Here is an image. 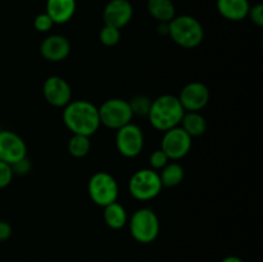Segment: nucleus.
<instances>
[{"label":"nucleus","mask_w":263,"mask_h":262,"mask_svg":"<svg viewBox=\"0 0 263 262\" xmlns=\"http://www.w3.org/2000/svg\"><path fill=\"white\" fill-rule=\"evenodd\" d=\"M62 120L72 134L91 136L99 130V110L89 100H71L63 108Z\"/></svg>","instance_id":"nucleus-1"},{"label":"nucleus","mask_w":263,"mask_h":262,"mask_svg":"<svg viewBox=\"0 0 263 262\" xmlns=\"http://www.w3.org/2000/svg\"><path fill=\"white\" fill-rule=\"evenodd\" d=\"M185 110L179 98L171 94H163L152 100L148 118L151 125L158 131H167L180 126Z\"/></svg>","instance_id":"nucleus-2"},{"label":"nucleus","mask_w":263,"mask_h":262,"mask_svg":"<svg viewBox=\"0 0 263 262\" xmlns=\"http://www.w3.org/2000/svg\"><path fill=\"white\" fill-rule=\"evenodd\" d=\"M168 36L174 43L185 49H194L204 39V28L192 15H176L168 22Z\"/></svg>","instance_id":"nucleus-3"},{"label":"nucleus","mask_w":263,"mask_h":262,"mask_svg":"<svg viewBox=\"0 0 263 262\" xmlns=\"http://www.w3.org/2000/svg\"><path fill=\"white\" fill-rule=\"evenodd\" d=\"M131 236L138 243L149 244L153 243L159 235L161 231V223L157 213L151 208H139L131 215L130 221Z\"/></svg>","instance_id":"nucleus-4"},{"label":"nucleus","mask_w":263,"mask_h":262,"mask_svg":"<svg viewBox=\"0 0 263 262\" xmlns=\"http://www.w3.org/2000/svg\"><path fill=\"white\" fill-rule=\"evenodd\" d=\"M163 185L158 171L152 169H141L134 172L128 180V190L135 199L146 202L161 194Z\"/></svg>","instance_id":"nucleus-5"},{"label":"nucleus","mask_w":263,"mask_h":262,"mask_svg":"<svg viewBox=\"0 0 263 262\" xmlns=\"http://www.w3.org/2000/svg\"><path fill=\"white\" fill-rule=\"evenodd\" d=\"M87 193L92 202L99 207H105L113 202H117L120 188L115 177L105 171L95 172L87 184Z\"/></svg>","instance_id":"nucleus-6"},{"label":"nucleus","mask_w":263,"mask_h":262,"mask_svg":"<svg viewBox=\"0 0 263 262\" xmlns=\"http://www.w3.org/2000/svg\"><path fill=\"white\" fill-rule=\"evenodd\" d=\"M100 125L105 127L118 130L122 126L127 125L133 121V110H131L128 100L121 98H110L102 103L99 108Z\"/></svg>","instance_id":"nucleus-7"},{"label":"nucleus","mask_w":263,"mask_h":262,"mask_svg":"<svg viewBox=\"0 0 263 262\" xmlns=\"http://www.w3.org/2000/svg\"><path fill=\"white\" fill-rule=\"evenodd\" d=\"M144 143V133L141 127L136 123H127L118 128L116 133V148L121 156L126 158H135L143 152Z\"/></svg>","instance_id":"nucleus-8"},{"label":"nucleus","mask_w":263,"mask_h":262,"mask_svg":"<svg viewBox=\"0 0 263 262\" xmlns=\"http://www.w3.org/2000/svg\"><path fill=\"white\" fill-rule=\"evenodd\" d=\"M193 138L187 135L181 126L164 131L161 141V149L167 154L170 161L184 158L192 149Z\"/></svg>","instance_id":"nucleus-9"},{"label":"nucleus","mask_w":263,"mask_h":262,"mask_svg":"<svg viewBox=\"0 0 263 262\" xmlns=\"http://www.w3.org/2000/svg\"><path fill=\"white\" fill-rule=\"evenodd\" d=\"M177 98L185 112H199L210 102L211 92L205 84L193 81L182 87Z\"/></svg>","instance_id":"nucleus-10"},{"label":"nucleus","mask_w":263,"mask_h":262,"mask_svg":"<svg viewBox=\"0 0 263 262\" xmlns=\"http://www.w3.org/2000/svg\"><path fill=\"white\" fill-rule=\"evenodd\" d=\"M26 157L27 145L25 140L13 131H0V161L12 166Z\"/></svg>","instance_id":"nucleus-11"},{"label":"nucleus","mask_w":263,"mask_h":262,"mask_svg":"<svg viewBox=\"0 0 263 262\" xmlns=\"http://www.w3.org/2000/svg\"><path fill=\"white\" fill-rule=\"evenodd\" d=\"M43 95L46 102L57 108H64L72 99V90L68 82L61 76H50L44 81Z\"/></svg>","instance_id":"nucleus-12"},{"label":"nucleus","mask_w":263,"mask_h":262,"mask_svg":"<svg viewBox=\"0 0 263 262\" xmlns=\"http://www.w3.org/2000/svg\"><path fill=\"white\" fill-rule=\"evenodd\" d=\"M134 8L128 0H110L103 10L104 25L121 30L131 21Z\"/></svg>","instance_id":"nucleus-13"},{"label":"nucleus","mask_w":263,"mask_h":262,"mask_svg":"<svg viewBox=\"0 0 263 262\" xmlns=\"http://www.w3.org/2000/svg\"><path fill=\"white\" fill-rule=\"evenodd\" d=\"M71 53V43L63 35H50L43 40L40 54L49 62H62Z\"/></svg>","instance_id":"nucleus-14"},{"label":"nucleus","mask_w":263,"mask_h":262,"mask_svg":"<svg viewBox=\"0 0 263 262\" xmlns=\"http://www.w3.org/2000/svg\"><path fill=\"white\" fill-rule=\"evenodd\" d=\"M76 12V0H48L46 14L51 18L54 25H63L71 21Z\"/></svg>","instance_id":"nucleus-15"},{"label":"nucleus","mask_w":263,"mask_h":262,"mask_svg":"<svg viewBox=\"0 0 263 262\" xmlns=\"http://www.w3.org/2000/svg\"><path fill=\"white\" fill-rule=\"evenodd\" d=\"M249 8L251 5L248 0H217L218 13L223 18L234 22L248 17Z\"/></svg>","instance_id":"nucleus-16"},{"label":"nucleus","mask_w":263,"mask_h":262,"mask_svg":"<svg viewBox=\"0 0 263 262\" xmlns=\"http://www.w3.org/2000/svg\"><path fill=\"white\" fill-rule=\"evenodd\" d=\"M103 208H104L103 217H104V222L107 223L108 228L113 229V230H120L127 225V211L121 203L113 202Z\"/></svg>","instance_id":"nucleus-17"},{"label":"nucleus","mask_w":263,"mask_h":262,"mask_svg":"<svg viewBox=\"0 0 263 262\" xmlns=\"http://www.w3.org/2000/svg\"><path fill=\"white\" fill-rule=\"evenodd\" d=\"M148 12L158 22L168 23L176 17V8L172 0H148Z\"/></svg>","instance_id":"nucleus-18"},{"label":"nucleus","mask_w":263,"mask_h":262,"mask_svg":"<svg viewBox=\"0 0 263 262\" xmlns=\"http://www.w3.org/2000/svg\"><path fill=\"white\" fill-rule=\"evenodd\" d=\"M180 125L192 138L203 135L207 130V121L199 112H185Z\"/></svg>","instance_id":"nucleus-19"},{"label":"nucleus","mask_w":263,"mask_h":262,"mask_svg":"<svg viewBox=\"0 0 263 262\" xmlns=\"http://www.w3.org/2000/svg\"><path fill=\"white\" fill-rule=\"evenodd\" d=\"M158 174L163 186L174 188L181 184L182 180H184L185 172L184 167L181 164L175 161H170Z\"/></svg>","instance_id":"nucleus-20"},{"label":"nucleus","mask_w":263,"mask_h":262,"mask_svg":"<svg viewBox=\"0 0 263 262\" xmlns=\"http://www.w3.org/2000/svg\"><path fill=\"white\" fill-rule=\"evenodd\" d=\"M90 149H91V141H90L89 136L72 134L68 141V152L72 157L84 158L89 154Z\"/></svg>","instance_id":"nucleus-21"},{"label":"nucleus","mask_w":263,"mask_h":262,"mask_svg":"<svg viewBox=\"0 0 263 262\" xmlns=\"http://www.w3.org/2000/svg\"><path fill=\"white\" fill-rule=\"evenodd\" d=\"M128 104H130L134 116H146L148 117L149 109H151L152 105V99L146 97V95L139 94L131 98V100H128Z\"/></svg>","instance_id":"nucleus-22"},{"label":"nucleus","mask_w":263,"mask_h":262,"mask_svg":"<svg viewBox=\"0 0 263 262\" xmlns=\"http://www.w3.org/2000/svg\"><path fill=\"white\" fill-rule=\"evenodd\" d=\"M99 40L104 46H115L121 40V30L112 27V26L104 25L99 32Z\"/></svg>","instance_id":"nucleus-23"},{"label":"nucleus","mask_w":263,"mask_h":262,"mask_svg":"<svg viewBox=\"0 0 263 262\" xmlns=\"http://www.w3.org/2000/svg\"><path fill=\"white\" fill-rule=\"evenodd\" d=\"M168 162L170 158L167 157V154L162 149H157L149 157V164H151L149 169L154 170V171H161Z\"/></svg>","instance_id":"nucleus-24"},{"label":"nucleus","mask_w":263,"mask_h":262,"mask_svg":"<svg viewBox=\"0 0 263 262\" xmlns=\"http://www.w3.org/2000/svg\"><path fill=\"white\" fill-rule=\"evenodd\" d=\"M53 26L54 22L46 13L37 14L35 17V20H33V27H35V30L39 31V32H48V31L51 30Z\"/></svg>","instance_id":"nucleus-25"},{"label":"nucleus","mask_w":263,"mask_h":262,"mask_svg":"<svg viewBox=\"0 0 263 262\" xmlns=\"http://www.w3.org/2000/svg\"><path fill=\"white\" fill-rule=\"evenodd\" d=\"M14 172H13L12 166L5 162L0 161V189H4L12 182Z\"/></svg>","instance_id":"nucleus-26"},{"label":"nucleus","mask_w":263,"mask_h":262,"mask_svg":"<svg viewBox=\"0 0 263 262\" xmlns=\"http://www.w3.org/2000/svg\"><path fill=\"white\" fill-rule=\"evenodd\" d=\"M248 17L251 18L252 22L254 23L258 27L263 26V5L262 4H256L253 7L249 8Z\"/></svg>","instance_id":"nucleus-27"},{"label":"nucleus","mask_w":263,"mask_h":262,"mask_svg":"<svg viewBox=\"0 0 263 262\" xmlns=\"http://www.w3.org/2000/svg\"><path fill=\"white\" fill-rule=\"evenodd\" d=\"M12 170L14 174L17 175H21V176H23V175H27L28 172L31 171V162L30 159L26 157V158L21 159V161H18L17 163L12 164Z\"/></svg>","instance_id":"nucleus-28"},{"label":"nucleus","mask_w":263,"mask_h":262,"mask_svg":"<svg viewBox=\"0 0 263 262\" xmlns=\"http://www.w3.org/2000/svg\"><path fill=\"white\" fill-rule=\"evenodd\" d=\"M12 226L7 221H0V241H5L12 236Z\"/></svg>","instance_id":"nucleus-29"},{"label":"nucleus","mask_w":263,"mask_h":262,"mask_svg":"<svg viewBox=\"0 0 263 262\" xmlns=\"http://www.w3.org/2000/svg\"><path fill=\"white\" fill-rule=\"evenodd\" d=\"M157 31H158V33H161V35H168V23L159 22Z\"/></svg>","instance_id":"nucleus-30"},{"label":"nucleus","mask_w":263,"mask_h":262,"mask_svg":"<svg viewBox=\"0 0 263 262\" xmlns=\"http://www.w3.org/2000/svg\"><path fill=\"white\" fill-rule=\"evenodd\" d=\"M221 262H244V261L238 256H228L225 257Z\"/></svg>","instance_id":"nucleus-31"},{"label":"nucleus","mask_w":263,"mask_h":262,"mask_svg":"<svg viewBox=\"0 0 263 262\" xmlns=\"http://www.w3.org/2000/svg\"><path fill=\"white\" fill-rule=\"evenodd\" d=\"M0 131H2V126H0Z\"/></svg>","instance_id":"nucleus-32"}]
</instances>
